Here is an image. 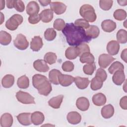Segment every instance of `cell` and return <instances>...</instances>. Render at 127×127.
<instances>
[{"label":"cell","instance_id":"d590c367","mask_svg":"<svg viewBox=\"0 0 127 127\" xmlns=\"http://www.w3.org/2000/svg\"><path fill=\"white\" fill-rule=\"evenodd\" d=\"M113 16L115 19L119 21H122L126 18L127 12L123 9H118L114 11Z\"/></svg>","mask_w":127,"mask_h":127},{"label":"cell","instance_id":"11a10c76","mask_svg":"<svg viewBox=\"0 0 127 127\" xmlns=\"http://www.w3.org/2000/svg\"><path fill=\"white\" fill-rule=\"evenodd\" d=\"M0 14H1V21L0 24H2V22H3V20H4V19H3L2 18V17H4V16H3V14H2V12H0Z\"/></svg>","mask_w":127,"mask_h":127},{"label":"cell","instance_id":"c3c4849f","mask_svg":"<svg viewBox=\"0 0 127 127\" xmlns=\"http://www.w3.org/2000/svg\"><path fill=\"white\" fill-rule=\"evenodd\" d=\"M127 96H125L120 99V106L122 109L124 110L127 109Z\"/></svg>","mask_w":127,"mask_h":127},{"label":"cell","instance_id":"44dd1931","mask_svg":"<svg viewBox=\"0 0 127 127\" xmlns=\"http://www.w3.org/2000/svg\"><path fill=\"white\" fill-rule=\"evenodd\" d=\"M93 103L97 106H102L105 104L107 99L106 96L102 93H98L92 97Z\"/></svg>","mask_w":127,"mask_h":127},{"label":"cell","instance_id":"74e56055","mask_svg":"<svg viewBox=\"0 0 127 127\" xmlns=\"http://www.w3.org/2000/svg\"><path fill=\"white\" fill-rule=\"evenodd\" d=\"M57 59L56 54L53 52L47 53L44 56L45 61L49 64H52L56 63Z\"/></svg>","mask_w":127,"mask_h":127},{"label":"cell","instance_id":"f907efd6","mask_svg":"<svg viewBox=\"0 0 127 127\" xmlns=\"http://www.w3.org/2000/svg\"><path fill=\"white\" fill-rule=\"evenodd\" d=\"M39 2L42 6H46L50 4L52 1L50 0H39Z\"/></svg>","mask_w":127,"mask_h":127},{"label":"cell","instance_id":"d6986e66","mask_svg":"<svg viewBox=\"0 0 127 127\" xmlns=\"http://www.w3.org/2000/svg\"><path fill=\"white\" fill-rule=\"evenodd\" d=\"M66 119L70 124L77 125L81 122V116L77 112H70L67 114Z\"/></svg>","mask_w":127,"mask_h":127},{"label":"cell","instance_id":"816d5d0a","mask_svg":"<svg viewBox=\"0 0 127 127\" xmlns=\"http://www.w3.org/2000/svg\"><path fill=\"white\" fill-rule=\"evenodd\" d=\"M121 57L123 60H124L126 63L127 62V49H124L123 51H122Z\"/></svg>","mask_w":127,"mask_h":127},{"label":"cell","instance_id":"52a82bcc","mask_svg":"<svg viewBox=\"0 0 127 127\" xmlns=\"http://www.w3.org/2000/svg\"><path fill=\"white\" fill-rule=\"evenodd\" d=\"M115 60V59L111 55L102 54L99 57L98 64L102 68H106Z\"/></svg>","mask_w":127,"mask_h":127},{"label":"cell","instance_id":"7c38bea8","mask_svg":"<svg viewBox=\"0 0 127 127\" xmlns=\"http://www.w3.org/2000/svg\"><path fill=\"white\" fill-rule=\"evenodd\" d=\"M42 39L39 36H34L30 42V49L35 52L39 51L43 47Z\"/></svg>","mask_w":127,"mask_h":127},{"label":"cell","instance_id":"ab89813d","mask_svg":"<svg viewBox=\"0 0 127 127\" xmlns=\"http://www.w3.org/2000/svg\"><path fill=\"white\" fill-rule=\"evenodd\" d=\"M65 24V22L63 19L61 18H58L54 21L53 27L54 29L57 30L58 31H61L64 29Z\"/></svg>","mask_w":127,"mask_h":127},{"label":"cell","instance_id":"5bb4252c","mask_svg":"<svg viewBox=\"0 0 127 127\" xmlns=\"http://www.w3.org/2000/svg\"><path fill=\"white\" fill-rule=\"evenodd\" d=\"M40 7L38 3L35 1H31L27 5L26 11L27 14L30 15L38 14Z\"/></svg>","mask_w":127,"mask_h":127},{"label":"cell","instance_id":"7bdbcfd3","mask_svg":"<svg viewBox=\"0 0 127 127\" xmlns=\"http://www.w3.org/2000/svg\"><path fill=\"white\" fill-rule=\"evenodd\" d=\"M74 64L70 61H65L63 63L62 69L65 72H70L74 69Z\"/></svg>","mask_w":127,"mask_h":127},{"label":"cell","instance_id":"8fae6325","mask_svg":"<svg viewBox=\"0 0 127 127\" xmlns=\"http://www.w3.org/2000/svg\"><path fill=\"white\" fill-rule=\"evenodd\" d=\"M59 84L64 87L68 86L71 85L74 80V77L71 75L63 74L61 73L58 77Z\"/></svg>","mask_w":127,"mask_h":127},{"label":"cell","instance_id":"f6af8a7d","mask_svg":"<svg viewBox=\"0 0 127 127\" xmlns=\"http://www.w3.org/2000/svg\"><path fill=\"white\" fill-rule=\"evenodd\" d=\"M14 7L17 11L22 12L25 9V5L24 2L21 0H15Z\"/></svg>","mask_w":127,"mask_h":127},{"label":"cell","instance_id":"4fadbf2b","mask_svg":"<svg viewBox=\"0 0 127 127\" xmlns=\"http://www.w3.org/2000/svg\"><path fill=\"white\" fill-rule=\"evenodd\" d=\"M101 27L105 32L110 33L116 29L117 25L114 21L110 19H106L102 22Z\"/></svg>","mask_w":127,"mask_h":127},{"label":"cell","instance_id":"f546056e","mask_svg":"<svg viewBox=\"0 0 127 127\" xmlns=\"http://www.w3.org/2000/svg\"><path fill=\"white\" fill-rule=\"evenodd\" d=\"M11 41V35L5 31L0 32V43L2 45H8Z\"/></svg>","mask_w":127,"mask_h":127},{"label":"cell","instance_id":"3957f363","mask_svg":"<svg viewBox=\"0 0 127 127\" xmlns=\"http://www.w3.org/2000/svg\"><path fill=\"white\" fill-rule=\"evenodd\" d=\"M80 15L88 22H94L97 18L95 9L90 4H85L82 5L79 9Z\"/></svg>","mask_w":127,"mask_h":127},{"label":"cell","instance_id":"277c9868","mask_svg":"<svg viewBox=\"0 0 127 127\" xmlns=\"http://www.w3.org/2000/svg\"><path fill=\"white\" fill-rule=\"evenodd\" d=\"M23 20V17L18 14H15L11 16L6 22L5 27L11 31L16 30Z\"/></svg>","mask_w":127,"mask_h":127},{"label":"cell","instance_id":"7dc6e473","mask_svg":"<svg viewBox=\"0 0 127 127\" xmlns=\"http://www.w3.org/2000/svg\"><path fill=\"white\" fill-rule=\"evenodd\" d=\"M40 20H41V18L39 14L30 15L28 18L29 22L32 24H37Z\"/></svg>","mask_w":127,"mask_h":127},{"label":"cell","instance_id":"603a6c76","mask_svg":"<svg viewBox=\"0 0 127 127\" xmlns=\"http://www.w3.org/2000/svg\"><path fill=\"white\" fill-rule=\"evenodd\" d=\"M102 116L105 119L111 118L114 114V108L111 104H108L102 108L101 110Z\"/></svg>","mask_w":127,"mask_h":127},{"label":"cell","instance_id":"d4e9b609","mask_svg":"<svg viewBox=\"0 0 127 127\" xmlns=\"http://www.w3.org/2000/svg\"><path fill=\"white\" fill-rule=\"evenodd\" d=\"M74 83L78 88L80 89H84L88 86L90 81L87 77H81L76 76L74 77Z\"/></svg>","mask_w":127,"mask_h":127},{"label":"cell","instance_id":"836d02e7","mask_svg":"<svg viewBox=\"0 0 127 127\" xmlns=\"http://www.w3.org/2000/svg\"><path fill=\"white\" fill-rule=\"evenodd\" d=\"M124 65L119 61L114 62L108 68V71L111 74H113L117 70H124Z\"/></svg>","mask_w":127,"mask_h":127},{"label":"cell","instance_id":"bcb514c9","mask_svg":"<svg viewBox=\"0 0 127 127\" xmlns=\"http://www.w3.org/2000/svg\"><path fill=\"white\" fill-rule=\"evenodd\" d=\"M79 51V56L82 54L86 52H90V48L89 46L85 43H82L77 46Z\"/></svg>","mask_w":127,"mask_h":127},{"label":"cell","instance_id":"5b68a950","mask_svg":"<svg viewBox=\"0 0 127 127\" xmlns=\"http://www.w3.org/2000/svg\"><path fill=\"white\" fill-rule=\"evenodd\" d=\"M16 97L17 100L24 104H35V99L29 93L22 91H19L16 94Z\"/></svg>","mask_w":127,"mask_h":127},{"label":"cell","instance_id":"681fc988","mask_svg":"<svg viewBox=\"0 0 127 127\" xmlns=\"http://www.w3.org/2000/svg\"><path fill=\"white\" fill-rule=\"evenodd\" d=\"M14 0H6V6L7 7V8L11 9L14 7Z\"/></svg>","mask_w":127,"mask_h":127},{"label":"cell","instance_id":"7402d4cb","mask_svg":"<svg viewBox=\"0 0 127 127\" xmlns=\"http://www.w3.org/2000/svg\"><path fill=\"white\" fill-rule=\"evenodd\" d=\"M39 14L41 20L44 23H49L51 22L54 17L53 11L49 8L44 9Z\"/></svg>","mask_w":127,"mask_h":127},{"label":"cell","instance_id":"f35d334b","mask_svg":"<svg viewBox=\"0 0 127 127\" xmlns=\"http://www.w3.org/2000/svg\"><path fill=\"white\" fill-rule=\"evenodd\" d=\"M96 65L94 62L86 64L83 67V71L84 73L87 75H92L94 73Z\"/></svg>","mask_w":127,"mask_h":127},{"label":"cell","instance_id":"db71d44e","mask_svg":"<svg viewBox=\"0 0 127 127\" xmlns=\"http://www.w3.org/2000/svg\"><path fill=\"white\" fill-rule=\"evenodd\" d=\"M0 2L1 3V5H0V10H2V9H3L4 8V6H5V4H4L5 1L4 0H0Z\"/></svg>","mask_w":127,"mask_h":127},{"label":"cell","instance_id":"8d00e7d4","mask_svg":"<svg viewBox=\"0 0 127 127\" xmlns=\"http://www.w3.org/2000/svg\"><path fill=\"white\" fill-rule=\"evenodd\" d=\"M57 36V32L53 28H48L44 32V37L48 41H51L55 39Z\"/></svg>","mask_w":127,"mask_h":127},{"label":"cell","instance_id":"ac0fdd59","mask_svg":"<svg viewBox=\"0 0 127 127\" xmlns=\"http://www.w3.org/2000/svg\"><path fill=\"white\" fill-rule=\"evenodd\" d=\"M65 56L68 60H74L79 56V49L77 46L68 47L65 52Z\"/></svg>","mask_w":127,"mask_h":127},{"label":"cell","instance_id":"83f0119b","mask_svg":"<svg viewBox=\"0 0 127 127\" xmlns=\"http://www.w3.org/2000/svg\"><path fill=\"white\" fill-rule=\"evenodd\" d=\"M14 83V77L11 74H6L1 80V84L4 88H8L13 86Z\"/></svg>","mask_w":127,"mask_h":127},{"label":"cell","instance_id":"d6a6232c","mask_svg":"<svg viewBox=\"0 0 127 127\" xmlns=\"http://www.w3.org/2000/svg\"><path fill=\"white\" fill-rule=\"evenodd\" d=\"M94 57L90 52H86L82 54L80 56L79 60L82 63L91 64L94 62Z\"/></svg>","mask_w":127,"mask_h":127},{"label":"cell","instance_id":"484cf974","mask_svg":"<svg viewBox=\"0 0 127 127\" xmlns=\"http://www.w3.org/2000/svg\"><path fill=\"white\" fill-rule=\"evenodd\" d=\"M64 95H63L54 97L48 101L49 105L54 109H59L61 107Z\"/></svg>","mask_w":127,"mask_h":127},{"label":"cell","instance_id":"ee69618b","mask_svg":"<svg viewBox=\"0 0 127 127\" xmlns=\"http://www.w3.org/2000/svg\"><path fill=\"white\" fill-rule=\"evenodd\" d=\"M95 76L98 77L99 78H100L102 80L103 82H104L107 79V74L104 69H103L102 68H100L97 69L96 72Z\"/></svg>","mask_w":127,"mask_h":127},{"label":"cell","instance_id":"cb8c5ba5","mask_svg":"<svg viewBox=\"0 0 127 127\" xmlns=\"http://www.w3.org/2000/svg\"><path fill=\"white\" fill-rule=\"evenodd\" d=\"M125 78L126 76L124 70H117L114 73L112 80L115 84L121 85L125 80Z\"/></svg>","mask_w":127,"mask_h":127},{"label":"cell","instance_id":"9c48e42d","mask_svg":"<svg viewBox=\"0 0 127 127\" xmlns=\"http://www.w3.org/2000/svg\"><path fill=\"white\" fill-rule=\"evenodd\" d=\"M33 67L35 70L41 72H47L50 69L45 60L41 59L37 60L34 62Z\"/></svg>","mask_w":127,"mask_h":127},{"label":"cell","instance_id":"2e32d148","mask_svg":"<svg viewBox=\"0 0 127 127\" xmlns=\"http://www.w3.org/2000/svg\"><path fill=\"white\" fill-rule=\"evenodd\" d=\"M30 113H22L18 114L16 118L19 123L23 126H29L32 123Z\"/></svg>","mask_w":127,"mask_h":127},{"label":"cell","instance_id":"f1b7e54d","mask_svg":"<svg viewBox=\"0 0 127 127\" xmlns=\"http://www.w3.org/2000/svg\"><path fill=\"white\" fill-rule=\"evenodd\" d=\"M62 73L61 72L56 69H52L49 73V79L51 83L55 84L58 85L59 84L58 77L59 75Z\"/></svg>","mask_w":127,"mask_h":127},{"label":"cell","instance_id":"b9f144b4","mask_svg":"<svg viewBox=\"0 0 127 127\" xmlns=\"http://www.w3.org/2000/svg\"><path fill=\"white\" fill-rule=\"evenodd\" d=\"M74 25L77 26L81 27L83 29H87L90 26V25L88 22H87L85 19L82 18H79V19H76L74 21Z\"/></svg>","mask_w":127,"mask_h":127},{"label":"cell","instance_id":"6da1fadb","mask_svg":"<svg viewBox=\"0 0 127 127\" xmlns=\"http://www.w3.org/2000/svg\"><path fill=\"white\" fill-rule=\"evenodd\" d=\"M62 32L69 46H77L91 40V38L87 36L84 29L75 25L73 23H66Z\"/></svg>","mask_w":127,"mask_h":127},{"label":"cell","instance_id":"e0dca14e","mask_svg":"<svg viewBox=\"0 0 127 127\" xmlns=\"http://www.w3.org/2000/svg\"><path fill=\"white\" fill-rule=\"evenodd\" d=\"M13 124V117L8 113H4L0 117V124L1 127H10Z\"/></svg>","mask_w":127,"mask_h":127},{"label":"cell","instance_id":"8992f818","mask_svg":"<svg viewBox=\"0 0 127 127\" xmlns=\"http://www.w3.org/2000/svg\"><path fill=\"white\" fill-rule=\"evenodd\" d=\"M14 46L20 50H26L29 46V42L22 34H18L13 41Z\"/></svg>","mask_w":127,"mask_h":127},{"label":"cell","instance_id":"ba28073f","mask_svg":"<svg viewBox=\"0 0 127 127\" xmlns=\"http://www.w3.org/2000/svg\"><path fill=\"white\" fill-rule=\"evenodd\" d=\"M51 9L58 15L64 13L66 9V6L63 2L59 1L51 2L50 4Z\"/></svg>","mask_w":127,"mask_h":127},{"label":"cell","instance_id":"4dcf8cb0","mask_svg":"<svg viewBox=\"0 0 127 127\" xmlns=\"http://www.w3.org/2000/svg\"><path fill=\"white\" fill-rule=\"evenodd\" d=\"M103 82L97 76H95L91 81L90 88L92 90L96 91L101 89L103 86Z\"/></svg>","mask_w":127,"mask_h":127},{"label":"cell","instance_id":"e575fe53","mask_svg":"<svg viewBox=\"0 0 127 127\" xmlns=\"http://www.w3.org/2000/svg\"><path fill=\"white\" fill-rule=\"evenodd\" d=\"M117 40L118 43L125 44L127 42V32L124 29L119 30L117 33Z\"/></svg>","mask_w":127,"mask_h":127},{"label":"cell","instance_id":"60d3db41","mask_svg":"<svg viewBox=\"0 0 127 127\" xmlns=\"http://www.w3.org/2000/svg\"><path fill=\"white\" fill-rule=\"evenodd\" d=\"M113 0H101L99 1V6L100 8L104 10H108L111 9L113 5Z\"/></svg>","mask_w":127,"mask_h":127},{"label":"cell","instance_id":"9a60e30c","mask_svg":"<svg viewBox=\"0 0 127 127\" xmlns=\"http://www.w3.org/2000/svg\"><path fill=\"white\" fill-rule=\"evenodd\" d=\"M90 103L88 99L85 97L78 98L76 102V106L78 109L82 111L87 110L89 107Z\"/></svg>","mask_w":127,"mask_h":127},{"label":"cell","instance_id":"30bf717a","mask_svg":"<svg viewBox=\"0 0 127 127\" xmlns=\"http://www.w3.org/2000/svg\"><path fill=\"white\" fill-rule=\"evenodd\" d=\"M120 47V44L117 41L112 40L107 44L106 49L108 53L111 56H114L118 54Z\"/></svg>","mask_w":127,"mask_h":127},{"label":"cell","instance_id":"1f68e13d","mask_svg":"<svg viewBox=\"0 0 127 127\" xmlns=\"http://www.w3.org/2000/svg\"><path fill=\"white\" fill-rule=\"evenodd\" d=\"M17 84L20 88L26 89L29 86V79L25 75H22L18 78Z\"/></svg>","mask_w":127,"mask_h":127},{"label":"cell","instance_id":"4316f807","mask_svg":"<svg viewBox=\"0 0 127 127\" xmlns=\"http://www.w3.org/2000/svg\"><path fill=\"white\" fill-rule=\"evenodd\" d=\"M87 37L91 39H95L97 38L100 34V30L96 25H90L89 27L85 31Z\"/></svg>","mask_w":127,"mask_h":127},{"label":"cell","instance_id":"ffe728a7","mask_svg":"<svg viewBox=\"0 0 127 127\" xmlns=\"http://www.w3.org/2000/svg\"><path fill=\"white\" fill-rule=\"evenodd\" d=\"M31 120L33 124L38 126L43 123L45 120V116L42 112L36 111L31 114Z\"/></svg>","mask_w":127,"mask_h":127},{"label":"cell","instance_id":"7a4b0ae2","mask_svg":"<svg viewBox=\"0 0 127 127\" xmlns=\"http://www.w3.org/2000/svg\"><path fill=\"white\" fill-rule=\"evenodd\" d=\"M32 84L40 94L45 96H48L52 90L50 81L46 76L42 74H36L33 76Z\"/></svg>","mask_w":127,"mask_h":127},{"label":"cell","instance_id":"f5cc1de1","mask_svg":"<svg viewBox=\"0 0 127 127\" xmlns=\"http://www.w3.org/2000/svg\"><path fill=\"white\" fill-rule=\"evenodd\" d=\"M117 2L118 3L122 5V6H126L127 4V0H117Z\"/></svg>","mask_w":127,"mask_h":127}]
</instances>
